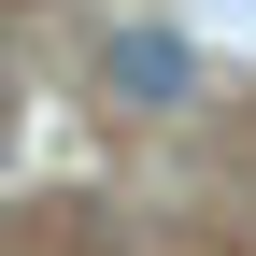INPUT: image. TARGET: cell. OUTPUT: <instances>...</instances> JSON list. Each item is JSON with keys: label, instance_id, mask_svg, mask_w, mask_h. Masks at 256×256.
<instances>
[{"label": "cell", "instance_id": "6da1fadb", "mask_svg": "<svg viewBox=\"0 0 256 256\" xmlns=\"http://www.w3.org/2000/svg\"><path fill=\"white\" fill-rule=\"evenodd\" d=\"M185 72H200V57H185L171 28H114V43H100V86H114V100H185Z\"/></svg>", "mask_w": 256, "mask_h": 256}]
</instances>
